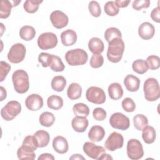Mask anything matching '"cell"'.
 I'll list each match as a JSON object with an SVG mask.
<instances>
[{"label":"cell","mask_w":160,"mask_h":160,"mask_svg":"<svg viewBox=\"0 0 160 160\" xmlns=\"http://www.w3.org/2000/svg\"><path fill=\"white\" fill-rule=\"evenodd\" d=\"M89 11L91 14L95 18H98L101 14V8L98 2L95 1H91L88 5Z\"/></svg>","instance_id":"40"},{"label":"cell","mask_w":160,"mask_h":160,"mask_svg":"<svg viewBox=\"0 0 160 160\" xmlns=\"http://www.w3.org/2000/svg\"><path fill=\"white\" fill-rule=\"evenodd\" d=\"M124 138L122 135L118 132H112L105 141L104 146L107 150L109 151H114L118 149H120L123 146Z\"/></svg>","instance_id":"11"},{"label":"cell","mask_w":160,"mask_h":160,"mask_svg":"<svg viewBox=\"0 0 160 160\" xmlns=\"http://www.w3.org/2000/svg\"><path fill=\"white\" fill-rule=\"evenodd\" d=\"M121 105L122 109L128 112H132L136 109V104L130 98H124L121 102Z\"/></svg>","instance_id":"42"},{"label":"cell","mask_w":160,"mask_h":160,"mask_svg":"<svg viewBox=\"0 0 160 160\" xmlns=\"http://www.w3.org/2000/svg\"><path fill=\"white\" fill-rule=\"evenodd\" d=\"M12 81L14 90L19 94L26 92L29 88V76L23 69L15 71L12 75Z\"/></svg>","instance_id":"2"},{"label":"cell","mask_w":160,"mask_h":160,"mask_svg":"<svg viewBox=\"0 0 160 160\" xmlns=\"http://www.w3.org/2000/svg\"><path fill=\"white\" fill-rule=\"evenodd\" d=\"M0 90H1V99H0V101H2L4 99L6 98L7 92H6V89L2 86L0 87Z\"/></svg>","instance_id":"51"},{"label":"cell","mask_w":160,"mask_h":160,"mask_svg":"<svg viewBox=\"0 0 160 160\" xmlns=\"http://www.w3.org/2000/svg\"><path fill=\"white\" fill-rule=\"evenodd\" d=\"M72 111L76 116L87 117L89 114V107L84 103H76L72 107Z\"/></svg>","instance_id":"33"},{"label":"cell","mask_w":160,"mask_h":160,"mask_svg":"<svg viewBox=\"0 0 160 160\" xmlns=\"http://www.w3.org/2000/svg\"><path fill=\"white\" fill-rule=\"evenodd\" d=\"M54 115L50 112L45 111L39 116V121L41 126L44 127H51L55 121Z\"/></svg>","instance_id":"29"},{"label":"cell","mask_w":160,"mask_h":160,"mask_svg":"<svg viewBox=\"0 0 160 160\" xmlns=\"http://www.w3.org/2000/svg\"><path fill=\"white\" fill-rule=\"evenodd\" d=\"M21 0H20V1H12L11 2H12V4L13 7H14V6H18V4H19V2H21Z\"/></svg>","instance_id":"54"},{"label":"cell","mask_w":160,"mask_h":160,"mask_svg":"<svg viewBox=\"0 0 160 160\" xmlns=\"http://www.w3.org/2000/svg\"><path fill=\"white\" fill-rule=\"evenodd\" d=\"M61 40L62 44L65 46L74 45L77 41V34L72 29H66L61 34Z\"/></svg>","instance_id":"17"},{"label":"cell","mask_w":160,"mask_h":160,"mask_svg":"<svg viewBox=\"0 0 160 160\" xmlns=\"http://www.w3.org/2000/svg\"><path fill=\"white\" fill-rule=\"evenodd\" d=\"M71 125L75 131L78 132H83L88 127L89 121L86 117L76 116L72 119Z\"/></svg>","instance_id":"20"},{"label":"cell","mask_w":160,"mask_h":160,"mask_svg":"<svg viewBox=\"0 0 160 160\" xmlns=\"http://www.w3.org/2000/svg\"><path fill=\"white\" fill-rule=\"evenodd\" d=\"M17 156L19 159H34L36 154L34 151L21 145L17 151Z\"/></svg>","instance_id":"30"},{"label":"cell","mask_w":160,"mask_h":160,"mask_svg":"<svg viewBox=\"0 0 160 160\" xmlns=\"http://www.w3.org/2000/svg\"><path fill=\"white\" fill-rule=\"evenodd\" d=\"M104 129L99 125H94L91 127L88 132V138L92 142H99L105 136Z\"/></svg>","instance_id":"18"},{"label":"cell","mask_w":160,"mask_h":160,"mask_svg":"<svg viewBox=\"0 0 160 160\" xmlns=\"http://www.w3.org/2000/svg\"><path fill=\"white\" fill-rule=\"evenodd\" d=\"M148 69L151 70H156L160 67V58L156 55H151L148 56L146 61Z\"/></svg>","instance_id":"39"},{"label":"cell","mask_w":160,"mask_h":160,"mask_svg":"<svg viewBox=\"0 0 160 160\" xmlns=\"http://www.w3.org/2000/svg\"><path fill=\"white\" fill-rule=\"evenodd\" d=\"M13 7L11 1L8 0H2L0 3V18L6 19L8 18L11 11V9Z\"/></svg>","instance_id":"31"},{"label":"cell","mask_w":160,"mask_h":160,"mask_svg":"<svg viewBox=\"0 0 160 160\" xmlns=\"http://www.w3.org/2000/svg\"><path fill=\"white\" fill-rule=\"evenodd\" d=\"M126 151L128 158L132 160H138L144 156L142 145L136 139H131L128 141Z\"/></svg>","instance_id":"6"},{"label":"cell","mask_w":160,"mask_h":160,"mask_svg":"<svg viewBox=\"0 0 160 160\" xmlns=\"http://www.w3.org/2000/svg\"><path fill=\"white\" fill-rule=\"evenodd\" d=\"M88 48L93 54H101L104 49V44L100 38L94 37L89 41Z\"/></svg>","instance_id":"21"},{"label":"cell","mask_w":160,"mask_h":160,"mask_svg":"<svg viewBox=\"0 0 160 160\" xmlns=\"http://www.w3.org/2000/svg\"><path fill=\"white\" fill-rule=\"evenodd\" d=\"M104 38L109 43L117 38H122V34L120 30L114 27L108 28L104 32Z\"/></svg>","instance_id":"34"},{"label":"cell","mask_w":160,"mask_h":160,"mask_svg":"<svg viewBox=\"0 0 160 160\" xmlns=\"http://www.w3.org/2000/svg\"><path fill=\"white\" fill-rule=\"evenodd\" d=\"M54 157L50 153H43L41 154L38 158V160H54Z\"/></svg>","instance_id":"50"},{"label":"cell","mask_w":160,"mask_h":160,"mask_svg":"<svg viewBox=\"0 0 160 160\" xmlns=\"http://www.w3.org/2000/svg\"><path fill=\"white\" fill-rule=\"evenodd\" d=\"M149 0H136L132 2V7L136 11H140L142 8H148L150 6Z\"/></svg>","instance_id":"47"},{"label":"cell","mask_w":160,"mask_h":160,"mask_svg":"<svg viewBox=\"0 0 160 160\" xmlns=\"http://www.w3.org/2000/svg\"><path fill=\"white\" fill-rule=\"evenodd\" d=\"M22 146L33 151H35L38 148L34 136L31 135L27 136L26 137L24 138L22 143Z\"/></svg>","instance_id":"41"},{"label":"cell","mask_w":160,"mask_h":160,"mask_svg":"<svg viewBox=\"0 0 160 160\" xmlns=\"http://www.w3.org/2000/svg\"><path fill=\"white\" fill-rule=\"evenodd\" d=\"M151 18L156 22H160V8L158 5L156 8H154L151 12Z\"/></svg>","instance_id":"48"},{"label":"cell","mask_w":160,"mask_h":160,"mask_svg":"<svg viewBox=\"0 0 160 160\" xmlns=\"http://www.w3.org/2000/svg\"><path fill=\"white\" fill-rule=\"evenodd\" d=\"M21 111V105L17 101H9L1 110V116L6 121L14 119Z\"/></svg>","instance_id":"5"},{"label":"cell","mask_w":160,"mask_h":160,"mask_svg":"<svg viewBox=\"0 0 160 160\" xmlns=\"http://www.w3.org/2000/svg\"><path fill=\"white\" fill-rule=\"evenodd\" d=\"M38 148H44L48 145L50 136L48 132L44 130H38L33 135Z\"/></svg>","instance_id":"22"},{"label":"cell","mask_w":160,"mask_h":160,"mask_svg":"<svg viewBox=\"0 0 160 160\" xmlns=\"http://www.w3.org/2000/svg\"><path fill=\"white\" fill-rule=\"evenodd\" d=\"M124 84L128 91L136 92L139 88L140 80L133 74H128L124 79Z\"/></svg>","instance_id":"19"},{"label":"cell","mask_w":160,"mask_h":160,"mask_svg":"<svg viewBox=\"0 0 160 160\" xmlns=\"http://www.w3.org/2000/svg\"><path fill=\"white\" fill-rule=\"evenodd\" d=\"M109 124L114 129L122 131L127 130L130 126V121L128 116L121 112L113 113L109 118Z\"/></svg>","instance_id":"10"},{"label":"cell","mask_w":160,"mask_h":160,"mask_svg":"<svg viewBox=\"0 0 160 160\" xmlns=\"http://www.w3.org/2000/svg\"><path fill=\"white\" fill-rule=\"evenodd\" d=\"M142 131V138L145 143L150 144L154 142L156 138V132L152 126H146Z\"/></svg>","instance_id":"24"},{"label":"cell","mask_w":160,"mask_h":160,"mask_svg":"<svg viewBox=\"0 0 160 160\" xmlns=\"http://www.w3.org/2000/svg\"><path fill=\"white\" fill-rule=\"evenodd\" d=\"M132 68L135 72L139 74H143L148 70L147 63L143 59L135 60L132 64Z\"/></svg>","instance_id":"35"},{"label":"cell","mask_w":160,"mask_h":160,"mask_svg":"<svg viewBox=\"0 0 160 160\" xmlns=\"http://www.w3.org/2000/svg\"><path fill=\"white\" fill-rule=\"evenodd\" d=\"M52 60V54L48 52H41L38 56V62H40L42 67H49Z\"/></svg>","instance_id":"43"},{"label":"cell","mask_w":160,"mask_h":160,"mask_svg":"<svg viewBox=\"0 0 160 160\" xmlns=\"http://www.w3.org/2000/svg\"><path fill=\"white\" fill-rule=\"evenodd\" d=\"M108 93L111 99L118 100L123 96V89L121 84L118 82H113L108 87Z\"/></svg>","instance_id":"23"},{"label":"cell","mask_w":160,"mask_h":160,"mask_svg":"<svg viewBox=\"0 0 160 160\" xmlns=\"http://www.w3.org/2000/svg\"><path fill=\"white\" fill-rule=\"evenodd\" d=\"M42 2V1L39 0H27L23 4V8L28 13H34L39 8V4Z\"/></svg>","instance_id":"36"},{"label":"cell","mask_w":160,"mask_h":160,"mask_svg":"<svg viewBox=\"0 0 160 160\" xmlns=\"http://www.w3.org/2000/svg\"><path fill=\"white\" fill-rule=\"evenodd\" d=\"M52 148L59 154H64L69 149V145L66 139L62 136H56L52 140Z\"/></svg>","instance_id":"16"},{"label":"cell","mask_w":160,"mask_h":160,"mask_svg":"<svg viewBox=\"0 0 160 160\" xmlns=\"http://www.w3.org/2000/svg\"><path fill=\"white\" fill-rule=\"evenodd\" d=\"M26 49L22 43H16L13 44L8 54V59L14 64H18L22 62L26 56Z\"/></svg>","instance_id":"7"},{"label":"cell","mask_w":160,"mask_h":160,"mask_svg":"<svg viewBox=\"0 0 160 160\" xmlns=\"http://www.w3.org/2000/svg\"><path fill=\"white\" fill-rule=\"evenodd\" d=\"M69 159H85V158L81 154H75L70 157Z\"/></svg>","instance_id":"52"},{"label":"cell","mask_w":160,"mask_h":160,"mask_svg":"<svg viewBox=\"0 0 160 160\" xmlns=\"http://www.w3.org/2000/svg\"><path fill=\"white\" fill-rule=\"evenodd\" d=\"M57 36L51 32H43L38 38V47L42 50H48L55 48L58 44Z\"/></svg>","instance_id":"8"},{"label":"cell","mask_w":160,"mask_h":160,"mask_svg":"<svg viewBox=\"0 0 160 160\" xmlns=\"http://www.w3.org/2000/svg\"><path fill=\"white\" fill-rule=\"evenodd\" d=\"M36 35L35 29L31 26H24L19 30V36L24 41H29L32 40Z\"/></svg>","instance_id":"26"},{"label":"cell","mask_w":160,"mask_h":160,"mask_svg":"<svg viewBox=\"0 0 160 160\" xmlns=\"http://www.w3.org/2000/svg\"><path fill=\"white\" fill-rule=\"evenodd\" d=\"M52 89L57 92H62L66 85V79L62 76H54L51 82Z\"/></svg>","instance_id":"27"},{"label":"cell","mask_w":160,"mask_h":160,"mask_svg":"<svg viewBox=\"0 0 160 160\" xmlns=\"http://www.w3.org/2000/svg\"><path fill=\"white\" fill-rule=\"evenodd\" d=\"M144 98L148 101H155L160 97V88L158 80L154 78H148L144 82Z\"/></svg>","instance_id":"4"},{"label":"cell","mask_w":160,"mask_h":160,"mask_svg":"<svg viewBox=\"0 0 160 160\" xmlns=\"http://www.w3.org/2000/svg\"><path fill=\"white\" fill-rule=\"evenodd\" d=\"M130 2H131L130 0H128V1L116 0L114 1V3L118 8H122L127 7L129 5V4L130 3Z\"/></svg>","instance_id":"49"},{"label":"cell","mask_w":160,"mask_h":160,"mask_svg":"<svg viewBox=\"0 0 160 160\" xmlns=\"http://www.w3.org/2000/svg\"><path fill=\"white\" fill-rule=\"evenodd\" d=\"M50 20L53 26L57 29L66 27L69 22L68 16L60 10H56L50 14Z\"/></svg>","instance_id":"13"},{"label":"cell","mask_w":160,"mask_h":160,"mask_svg":"<svg viewBox=\"0 0 160 160\" xmlns=\"http://www.w3.org/2000/svg\"><path fill=\"white\" fill-rule=\"evenodd\" d=\"M11 70V66L5 61L0 62V81L2 82L6 78L8 72Z\"/></svg>","instance_id":"45"},{"label":"cell","mask_w":160,"mask_h":160,"mask_svg":"<svg viewBox=\"0 0 160 160\" xmlns=\"http://www.w3.org/2000/svg\"><path fill=\"white\" fill-rule=\"evenodd\" d=\"M25 105L30 111H38L43 106V99L38 94H30L25 100Z\"/></svg>","instance_id":"14"},{"label":"cell","mask_w":160,"mask_h":160,"mask_svg":"<svg viewBox=\"0 0 160 160\" xmlns=\"http://www.w3.org/2000/svg\"><path fill=\"white\" fill-rule=\"evenodd\" d=\"M64 58L68 64L71 66H82L87 62L88 55L85 50L76 48L67 51Z\"/></svg>","instance_id":"3"},{"label":"cell","mask_w":160,"mask_h":160,"mask_svg":"<svg viewBox=\"0 0 160 160\" xmlns=\"http://www.w3.org/2000/svg\"><path fill=\"white\" fill-rule=\"evenodd\" d=\"M155 33V28L154 26L149 22H142L138 28L139 36L144 40H149L153 38Z\"/></svg>","instance_id":"15"},{"label":"cell","mask_w":160,"mask_h":160,"mask_svg":"<svg viewBox=\"0 0 160 160\" xmlns=\"http://www.w3.org/2000/svg\"><path fill=\"white\" fill-rule=\"evenodd\" d=\"M81 94L82 88L78 83L72 82L69 86L67 89V95L71 100H76L80 98Z\"/></svg>","instance_id":"25"},{"label":"cell","mask_w":160,"mask_h":160,"mask_svg":"<svg viewBox=\"0 0 160 160\" xmlns=\"http://www.w3.org/2000/svg\"><path fill=\"white\" fill-rule=\"evenodd\" d=\"M84 152L90 158L98 159L106 152L105 149L101 146H97L91 142H86L82 147Z\"/></svg>","instance_id":"12"},{"label":"cell","mask_w":160,"mask_h":160,"mask_svg":"<svg viewBox=\"0 0 160 160\" xmlns=\"http://www.w3.org/2000/svg\"><path fill=\"white\" fill-rule=\"evenodd\" d=\"M125 45L122 38H117L109 42L107 50L108 59L113 63H117L122 59Z\"/></svg>","instance_id":"1"},{"label":"cell","mask_w":160,"mask_h":160,"mask_svg":"<svg viewBox=\"0 0 160 160\" xmlns=\"http://www.w3.org/2000/svg\"><path fill=\"white\" fill-rule=\"evenodd\" d=\"M104 9L105 13L109 16H115L119 11V8L116 6L114 1H112L106 2L104 6Z\"/></svg>","instance_id":"38"},{"label":"cell","mask_w":160,"mask_h":160,"mask_svg":"<svg viewBox=\"0 0 160 160\" xmlns=\"http://www.w3.org/2000/svg\"><path fill=\"white\" fill-rule=\"evenodd\" d=\"M49 67L51 70L55 72H62L65 69V66L61 59L59 56L54 54H52V60Z\"/></svg>","instance_id":"37"},{"label":"cell","mask_w":160,"mask_h":160,"mask_svg":"<svg viewBox=\"0 0 160 160\" xmlns=\"http://www.w3.org/2000/svg\"><path fill=\"white\" fill-rule=\"evenodd\" d=\"M134 127L138 131H142L148 125V119L146 116L141 114H138L133 118Z\"/></svg>","instance_id":"32"},{"label":"cell","mask_w":160,"mask_h":160,"mask_svg":"<svg viewBox=\"0 0 160 160\" xmlns=\"http://www.w3.org/2000/svg\"><path fill=\"white\" fill-rule=\"evenodd\" d=\"M86 98L89 102L96 104L104 103L106 99L104 90L97 86H91L89 88L86 92Z\"/></svg>","instance_id":"9"},{"label":"cell","mask_w":160,"mask_h":160,"mask_svg":"<svg viewBox=\"0 0 160 160\" xmlns=\"http://www.w3.org/2000/svg\"><path fill=\"white\" fill-rule=\"evenodd\" d=\"M93 118L99 121L104 120L106 118L107 113L106 111L102 108H96L94 109L92 111Z\"/></svg>","instance_id":"46"},{"label":"cell","mask_w":160,"mask_h":160,"mask_svg":"<svg viewBox=\"0 0 160 160\" xmlns=\"http://www.w3.org/2000/svg\"><path fill=\"white\" fill-rule=\"evenodd\" d=\"M101 159H112V158L109 154H106L105 152L99 158V160H101Z\"/></svg>","instance_id":"53"},{"label":"cell","mask_w":160,"mask_h":160,"mask_svg":"<svg viewBox=\"0 0 160 160\" xmlns=\"http://www.w3.org/2000/svg\"><path fill=\"white\" fill-rule=\"evenodd\" d=\"M104 58L101 54H93L90 59V66L92 68H99L103 65Z\"/></svg>","instance_id":"44"},{"label":"cell","mask_w":160,"mask_h":160,"mask_svg":"<svg viewBox=\"0 0 160 160\" xmlns=\"http://www.w3.org/2000/svg\"><path fill=\"white\" fill-rule=\"evenodd\" d=\"M48 107L53 110H59L63 106L62 98L57 95H51L47 99Z\"/></svg>","instance_id":"28"}]
</instances>
